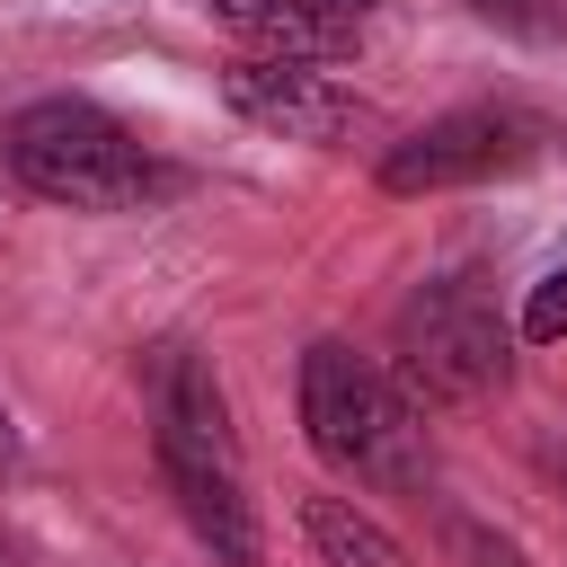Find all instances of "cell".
Instances as JSON below:
<instances>
[{
  "mask_svg": "<svg viewBox=\"0 0 567 567\" xmlns=\"http://www.w3.org/2000/svg\"><path fill=\"white\" fill-rule=\"evenodd\" d=\"M151 461L177 496V514L195 523V540L221 558V567H257L266 540H257V514H248V487H239V443H230V408L213 390V372L168 346L159 372H151Z\"/></svg>",
  "mask_w": 567,
  "mask_h": 567,
  "instance_id": "6da1fadb",
  "label": "cell"
},
{
  "mask_svg": "<svg viewBox=\"0 0 567 567\" xmlns=\"http://www.w3.org/2000/svg\"><path fill=\"white\" fill-rule=\"evenodd\" d=\"M0 159H9V177L27 195L71 204V213H133V204H151V195L177 186V168H159L89 97H35V106H18L9 133H0Z\"/></svg>",
  "mask_w": 567,
  "mask_h": 567,
  "instance_id": "7a4b0ae2",
  "label": "cell"
},
{
  "mask_svg": "<svg viewBox=\"0 0 567 567\" xmlns=\"http://www.w3.org/2000/svg\"><path fill=\"white\" fill-rule=\"evenodd\" d=\"M416 416L425 408L381 363H363L354 346L319 337L301 354V425H310V452L328 470H346L363 487H399V496L425 487V425Z\"/></svg>",
  "mask_w": 567,
  "mask_h": 567,
  "instance_id": "3957f363",
  "label": "cell"
},
{
  "mask_svg": "<svg viewBox=\"0 0 567 567\" xmlns=\"http://www.w3.org/2000/svg\"><path fill=\"white\" fill-rule=\"evenodd\" d=\"M514 354H505V319L470 275H443L425 292H408L399 310V381L416 408H478L487 390H505Z\"/></svg>",
  "mask_w": 567,
  "mask_h": 567,
  "instance_id": "277c9868",
  "label": "cell"
},
{
  "mask_svg": "<svg viewBox=\"0 0 567 567\" xmlns=\"http://www.w3.org/2000/svg\"><path fill=\"white\" fill-rule=\"evenodd\" d=\"M549 151V115L532 106H452L434 124H416L408 142L381 151V186L390 195H443V186H487L514 177Z\"/></svg>",
  "mask_w": 567,
  "mask_h": 567,
  "instance_id": "5b68a950",
  "label": "cell"
},
{
  "mask_svg": "<svg viewBox=\"0 0 567 567\" xmlns=\"http://www.w3.org/2000/svg\"><path fill=\"white\" fill-rule=\"evenodd\" d=\"M221 106L257 133H284V142H310V151H337L372 124V106L354 89H337L319 62H266V53H239L221 71Z\"/></svg>",
  "mask_w": 567,
  "mask_h": 567,
  "instance_id": "8992f818",
  "label": "cell"
},
{
  "mask_svg": "<svg viewBox=\"0 0 567 567\" xmlns=\"http://www.w3.org/2000/svg\"><path fill=\"white\" fill-rule=\"evenodd\" d=\"M213 18L230 35H248L266 62H337L354 44V27L328 18L319 0H213Z\"/></svg>",
  "mask_w": 567,
  "mask_h": 567,
  "instance_id": "52a82bcc",
  "label": "cell"
},
{
  "mask_svg": "<svg viewBox=\"0 0 567 567\" xmlns=\"http://www.w3.org/2000/svg\"><path fill=\"white\" fill-rule=\"evenodd\" d=\"M301 532H310V549H319V567H416L354 496H301Z\"/></svg>",
  "mask_w": 567,
  "mask_h": 567,
  "instance_id": "ba28073f",
  "label": "cell"
},
{
  "mask_svg": "<svg viewBox=\"0 0 567 567\" xmlns=\"http://www.w3.org/2000/svg\"><path fill=\"white\" fill-rule=\"evenodd\" d=\"M523 337H532V346H558V337H567V266L532 284V301H523Z\"/></svg>",
  "mask_w": 567,
  "mask_h": 567,
  "instance_id": "9c48e42d",
  "label": "cell"
},
{
  "mask_svg": "<svg viewBox=\"0 0 567 567\" xmlns=\"http://www.w3.org/2000/svg\"><path fill=\"white\" fill-rule=\"evenodd\" d=\"M452 549H461V567H523V549L487 523H452Z\"/></svg>",
  "mask_w": 567,
  "mask_h": 567,
  "instance_id": "30bf717a",
  "label": "cell"
},
{
  "mask_svg": "<svg viewBox=\"0 0 567 567\" xmlns=\"http://www.w3.org/2000/svg\"><path fill=\"white\" fill-rule=\"evenodd\" d=\"M18 470H27V443H18V416L0 408V478H18Z\"/></svg>",
  "mask_w": 567,
  "mask_h": 567,
  "instance_id": "8fae6325",
  "label": "cell"
},
{
  "mask_svg": "<svg viewBox=\"0 0 567 567\" xmlns=\"http://www.w3.org/2000/svg\"><path fill=\"white\" fill-rule=\"evenodd\" d=\"M478 18H505V27H532V0H470Z\"/></svg>",
  "mask_w": 567,
  "mask_h": 567,
  "instance_id": "7c38bea8",
  "label": "cell"
},
{
  "mask_svg": "<svg viewBox=\"0 0 567 567\" xmlns=\"http://www.w3.org/2000/svg\"><path fill=\"white\" fill-rule=\"evenodd\" d=\"M319 9H328V18H346V27H354V18H363V9H372V0H319Z\"/></svg>",
  "mask_w": 567,
  "mask_h": 567,
  "instance_id": "4fadbf2b",
  "label": "cell"
},
{
  "mask_svg": "<svg viewBox=\"0 0 567 567\" xmlns=\"http://www.w3.org/2000/svg\"><path fill=\"white\" fill-rule=\"evenodd\" d=\"M549 470H558V478H567V452H549Z\"/></svg>",
  "mask_w": 567,
  "mask_h": 567,
  "instance_id": "5bb4252c",
  "label": "cell"
},
{
  "mask_svg": "<svg viewBox=\"0 0 567 567\" xmlns=\"http://www.w3.org/2000/svg\"><path fill=\"white\" fill-rule=\"evenodd\" d=\"M0 567H18V549H0Z\"/></svg>",
  "mask_w": 567,
  "mask_h": 567,
  "instance_id": "9a60e30c",
  "label": "cell"
}]
</instances>
